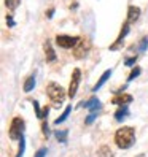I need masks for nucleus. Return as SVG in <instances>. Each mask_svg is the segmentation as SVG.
Instances as JSON below:
<instances>
[{"mask_svg":"<svg viewBox=\"0 0 148 157\" xmlns=\"http://www.w3.org/2000/svg\"><path fill=\"white\" fill-rule=\"evenodd\" d=\"M19 3H21V0H5V6L11 11H14L16 8L19 6Z\"/></svg>","mask_w":148,"mask_h":157,"instance_id":"obj_19","label":"nucleus"},{"mask_svg":"<svg viewBox=\"0 0 148 157\" xmlns=\"http://www.w3.org/2000/svg\"><path fill=\"white\" fill-rule=\"evenodd\" d=\"M32 103H34V108H35V114H37V117L40 119V117H42V111H40V108H38V101L34 100Z\"/></svg>","mask_w":148,"mask_h":157,"instance_id":"obj_25","label":"nucleus"},{"mask_svg":"<svg viewBox=\"0 0 148 157\" xmlns=\"http://www.w3.org/2000/svg\"><path fill=\"white\" fill-rule=\"evenodd\" d=\"M112 73H113V70L112 68H108V70H105L104 73H102V76H100L99 78V81H97V84L94 86V87H92V92H97L100 87H102L104 84H105V82H107V79L110 78V76H112Z\"/></svg>","mask_w":148,"mask_h":157,"instance_id":"obj_12","label":"nucleus"},{"mask_svg":"<svg viewBox=\"0 0 148 157\" xmlns=\"http://www.w3.org/2000/svg\"><path fill=\"white\" fill-rule=\"evenodd\" d=\"M22 132H24V119L19 117V116L13 117L10 128H8V136H10L11 140H21Z\"/></svg>","mask_w":148,"mask_h":157,"instance_id":"obj_3","label":"nucleus"},{"mask_svg":"<svg viewBox=\"0 0 148 157\" xmlns=\"http://www.w3.org/2000/svg\"><path fill=\"white\" fill-rule=\"evenodd\" d=\"M70 111H72V105H69V106H66V109H64V113L56 119V121H54V124L56 125H59V124H62L64 121H66V119L69 117V114H70Z\"/></svg>","mask_w":148,"mask_h":157,"instance_id":"obj_17","label":"nucleus"},{"mask_svg":"<svg viewBox=\"0 0 148 157\" xmlns=\"http://www.w3.org/2000/svg\"><path fill=\"white\" fill-rule=\"evenodd\" d=\"M142 73V68L140 67H134L132 70H131V73H129V76H127V82H131L132 79H135L138 75Z\"/></svg>","mask_w":148,"mask_h":157,"instance_id":"obj_20","label":"nucleus"},{"mask_svg":"<svg viewBox=\"0 0 148 157\" xmlns=\"http://www.w3.org/2000/svg\"><path fill=\"white\" fill-rule=\"evenodd\" d=\"M78 106H85L86 109H89L91 113H97L99 109L102 108V103H100V100H99L97 97H91V98L86 100V101H81Z\"/></svg>","mask_w":148,"mask_h":157,"instance_id":"obj_8","label":"nucleus"},{"mask_svg":"<svg viewBox=\"0 0 148 157\" xmlns=\"http://www.w3.org/2000/svg\"><path fill=\"white\" fill-rule=\"evenodd\" d=\"M97 155L99 157H113V152H112V149H110L107 144H102L97 149Z\"/></svg>","mask_w":148,"mask_h":157,"instance_id":"obj_16","label":"nucleus"},{"mask_svg":"<svg viewBox=\"0 0 148 157\" xmlns=\"http://www.w3.org/2000/svg\"><path fill=\"white\" fill-rule=\"evenodd\" d=\"M50 114V106H43V111H42V117L40 119H46Z\"/></svg>","mask_w":148,"mask_h":157,"instance_id":"obj_28","label":"nucleus"},{"mask_svg":"<svg viewBox=\"0 0 148 157\" xmlns=\"http://www.w3.org/2000/svg\"><path fill=\"white\" fill-rule=\"evenodd\" d=\"M53 16H54V8L51 6L48 10V13H46V17H48V19H53Z\"/></svg>","mask_w":148,"mask_h":157,"instance_id":"obj_29","label":"nucleus"},{"mask_svg":"<svg viewBox=\"0 0 148 157\" xmlns=\"http://www.w3.org/2000/svg\"><path fill=\"white\" fill-rule=\"evenodd\" d=\"M135 141V130L131 125H124L118 128L115 133V143L119 149H129Z\"/></svg>","mask_w":148,"mask_h":157,"instance_id":"obj_1","label":"nucleus"},{"mask_svg":"<svg viewBox=\"0 0 148 157\" xmlns=\"http://www.w3.org/2000/svg\"><path fill=\"white\" fill-rule=\"evenodd\" d=\"M127 114H129V108L127 106H119L115 111V121L121 122L124 117H127Z\"/></svg>","mask_w":148,"mask_h":157,"instance_id":"obj_13","label":"nucleus"},{"mask_svg":"<svg viewBox=\"0 0 148 157\" xmlns=\"http://www.w3.org/2000/svg\"><path fill=\"white\" fill-rule=\"evenodd\" d=\"M91 51V40L89 38H80L77 46L73 48V57L75 59H83L86 54Z\"/></svg>","mask_w":148,"mask_h":157,"instance_id":"obj_4","label":"nucleus"},{"mask_svg":"<svg viewBox=\"0 0 148 157\" xmlns=\"http://www.w3.org/2000/svg\"><path fill=\"white\" fill-rule=\"evenodd\" d=\"M24 149H26V138H24V135H22L21 140H19V149H18L16 157H22V155H24Z\"/></svg>","mask_w":148,"mask_h":157,"instance_id":"obj_21","label":"nucleus"},{"mask_svg":"<svg viewBox=\"0 0 148 157\" xmlns=\"http://www.w3.org/2000/svg\"><path fill=\"white\" fill-rule=\"evenodd\" d=\"M46 94H48L51 103L56 105V106H61L64 103V100H66V95H67L66 90H64V87L59 86L58 82H53V81L46 86Z\"/></svg>","mask_w":148,"mask_h":157,"instance_id":"obj_2","label":"nucleus"},{"mask_svg":"<svg viewBox=\"0 0 148 157\" xmlns=\"http://www.w3.org/2000/svg\"><path fill=\"white\" fill-rule=\"evenodd\" d=\"M134 97L131 94H116L112 98V103L113 105H119V106H127L129 103H132Z\"/></svg>","mask_w":148,"mask_h":157,"instance_id":"obj_10","label":"nucleus"},{"mask_svg":"<svg viewBox=\"0 0 148 157\" xmlns=\"http://www.w3.org/2000/svg\"><path fill=\"white\" fill-rule=\"evenodd\" d=\"M54 136L59 143H67V136H69V132L67 130H58L54 132Z\"/></svg>","mask_w":148,"mask_h":157,"instance_id":"obj_18","label":"nucleus"},{"mask_svg":"<svg viewBox=\"0 0 148 157\" xmlns=\"http://www.w3.org/2000/svg\"><path fill=\"white\" fill-rule=\"evenodd\" d=\"M5 19H6V25H8V27H14V25H16V22L13 21V16H11V14H8Z\"/></svg>","mask_w":148,"mask_h":157,"instance_id":"obj_26","label":"nucleus"},{"mask_svg":"<svg viewBox=\"0 0 148 157\" xmlns=\"http://www.w3.org/2000/svg\"><path fill=\"white\" fill-rule=\"evenodd\" d=\"M137 157H143V154H140V155H137Z\"/></svg>","mask_w":148,"mask_h":157,"instance_id":"obj_30","label":"nucleus"},{"mask_svg":"<svg viewBox=\"0 0 148 157\" xmlns=\"http://www.w3.org/2000/svg\"><path fill=\"white\" fill-rule=\"evenodd\" d=\"M129 30H131V24H129V22L126 21V22L123 24V27H121V32H119L118 38L113 41V44H110V51H118L119 48H121V43H123V40L127 36Z\"/></svg>","mask_w":148,"mask_h":157,"instance_id":"obj_7","label":"nucleus"},{"mask_svg":"<svg viewBox=\"0 0 148 157\" xmlns=\"http://www.w3.org/2000/svg\"><path fill=\"white\" fill-rule=\"evenodd\" d=\"M43 52H45V60L48 62V63H51V62H54L56 60V51H54V48H53V44H51V41L50 40H46L45 43H43Z\"/></svg>","mask_w":148,"mask_h":157,"instance_id":"obj_9","label":"nucleus"},{"mask_svg":"<svg viewBox=\"0 0 148 157\" xmlns=\"http://www.w3.org/2000/svg\"><path fill=\"white\" fill-rule=\"evenodd\" d=\"M80 41L78 36H70V35H58L56 36V43L64 49H70V48H75L77 43Z\"/></svg>","mask_w":148,"mask_h":157,"instance_id":"obj_5","label":"nucleus"},{"mask_svg":"<svg viewBox=\"0 0 148 157\" xmlns=\"http://www.w3.org/2000/svg\"><path fill=\"white\" fill-rule=\"evenodd\" d=\"M42 130H43L46 138L50 136V127H48V122H46V121H42Z\"/></svg>","mask_w":148,"mask_h":157,"instance_id":"obj_23","label":"nucleus"},{"mask_svg":"<svg viewBox=\"0 0 148 157\" xmlns=\"http://www.w3.org/2000/svg\"><path fill=\"white\" fill-rule=\"evenodd\" d=\"M96 117H97V113H91V114L85 119V124H86V125H91L92 122H94V119H96Z\"/></svg>","mask_w":148,"mask_h":157,"instance_id":"obj_22","label":"nucleus"},{"mask_svg":"<svg viewBox=\"0 0 148 157\" xmlns=\"http://www.w3.org/2000/svg\"><path fill=\"white\" fill-rule=\"evenodd\" d=\"M80 79H81V70L80 68H75L72 73V78H70V86H69V97L73 98L78 90V86H80Z\"/></svg>","mask_w":148,"mask_h":157,"instance_id":"obj_6","label":"nucleus"},{"mask_svg":"<svg viewBox=\"0 0 148 157\" xmlns=\"http://www.w3.org/2000/svg\"><path fill=\"white\" fill-rule=\"evenodd\" d=\"M146 48H148V36H142L140 41H138V44L135 46V48H131V49H132V51L135 49L137 52H145Z\"/></svg>","mask_w":148,"mask_h":157,"instance_id":"obj_14","label":"nucleus"},{"mask_svg":"<svg viewBox=\"0 0 148 157\" xmlns=\"http://www.w3.org/2000/svg\"><path fill=\"white\" fill-rule=\"evenodd\" d=\"M140 14H142L140 8L134 6V5H129V8H127V22H129V24L135 22L138 17H140Z\"/></svg>","mask_w":148,"mask_h":157,"instance_id":"obj_11","label":"nucleus"},{"mask_svg":"<svg viewBox=\"0 0 148 157\" xmlns=\"http://www.w3.org/2000/svg\"><path fill=\"white\" fill-rule=\"evenodd\" d=\"M34 87H35V76H34V75H30L29 78H27V79L24 81L22 89H24V92H30V90H34Z\"/></svg>","mask_w":148,"mask_h":157,"instance_id":"obj_15","label":"nucleus"},{"mask_svg":"<svg viewBox=\"0 0 148 157\" xmlns=\"http://www.w3.org/2000/svg\"><path fill=\"white\" fill-rule=\"evenodd\" d=\"M45 155H46V147H42V149H38L35 152L34 157H45Z\"/></svg>","mask_w":148,"mask_h":157,"instance_id":"obj_27","label":"nucleus"},{"mask_svg":"<svg viewBox=\"0 0 148 157\" xmlns=\"http://www.w3.org/2000/svg\"><path fill=\"white\" fill-rule=\"evenodd\" d=\"M137 59H138L137 56H132V57L126 59V60H124V65H126V67H131V65H134V63L137 62Z\"/></svg>","mask_w":148,"mask_h":157,"instance_id":"obj_24","label":"nucleus"}]
</instances>
